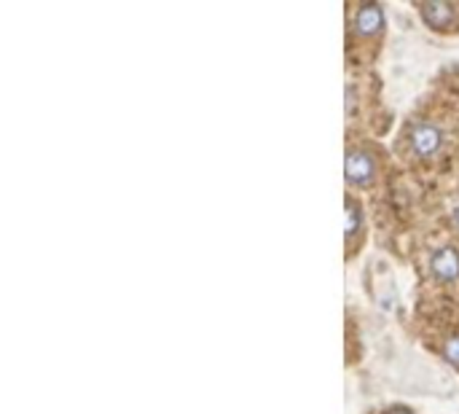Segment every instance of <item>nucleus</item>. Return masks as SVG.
<instances>
[{"instance_id":"nucleus-1","label":"nucleus","mask_w":459,"mask_h":414,"mask_svg":"<svg viewBox=\"0 0 459 414\" xmlns=\"http://www.w3.org/2000/svg\"><path fill=\"white\" fill-rule=\"evenodd\" d=\"M444 129L432 122H419L411 127V135H408V145H411V154L419 159H432V156L441 154L444 148Z\"/></svg>"},{"instance_id":"nucleus-2","label":"nucleus","mask_w":459,"mask_h":414,"mask_svg":"<svg viewBox=\"0 0 459 414\" xmlns=\"http://www.w3.org/2000/svg\"><path fill=\"white\" fill-rule=\"evenodd\" d=\"M344 172L350 186H368L376 175V162L368 151L360 148H350L347 151V162H344Z\"/></svg>"},{"instance_id":"nucleus-3","label":"nucleus","mask_w":459,"mask_h":414,"mask_svg":"<svg viewBox=\"0 0 459 414\" xmlns=\"http://www.w3.org/2000/svg\"><path fill=\"white\" fill-rule=\"evenodd\" d=\"M430 272H432L435 280H441V283H454V280H459L457 247H451V245L438 247V250L430 256Z\"/></svg>"},{"instance_id":"nucleus-4","label":"nucleus","mask_w":459,"mask_h":414,"mask_svg":"<svg viewBox=\"0 0 459 414\" xmlns=\"http://www.w3.org/2000/svg\"><path fill=\"white\" fill-rule=\"evenodd\" d=\"M352 25H354V30H357L360 38H371V35H376L384 25L382 6H376V3H366V6H360L357 14H354Z\"/></svg>"},{"instance_id":"nucleus-5","label":"nucleus","mask_w":459,"mask_h":414,"mask_svg":"<svg viewBox=\"0 0 459 414\" xmlns=\"http://www.w3.org/2000/svg\"><path fill=\"white\" fill-rule=\"evenodd\" d=\"M457 6H451V3H427V6H419V14L422 19L432 25V27H448V22H454L457 19Z\"/></svg>"},{"instance_id":"nucleus-6","label":"nucleus","mask_w":459,"mask_h":414,"mask_svg":"<svg viewBox=\"0 0 459 414\" xmlns=\"http://www.w3.org/2000/svg\"><path fill=\"white\" fill-rule=\"evenodd\" d=\"M347 240H350V245H354L357 240H360V234H363V215H360V207L350 202L347 205Z\"/></svg>"},{"instance_id":"nucleus-7","label":"nucleus","mask_w":459,"mask_h":414,"mask_svg":"<svg viewBox=\"0 0 459 414\" xmlns=\"http://www.w3.org/2000/svg\"><path fill=\"white\" fill-rule=\"evenodd\" d=\"M444 355L448 363H454V366H459V337H451L448 342L444 344Z\"/></svg>"},{"instance_id":"nucleus-8","label":"nucleus","mask_w":459,"mask_h":414,"mask_svg":"<svg viewBox=\"0 0 459 414\" xmlns=\"http://www.w3.org/2000/svg\"><path fill=\"white\" fill-rule=\"evenodd\" d=\"M451 221H454V229L459 231V207L454 210V213H451Z\"/></svg>"},{"instance_id":"nucleus-9","label":"nucleus","mask_w":459,"mask_h":414,"mask_svg":"<svg viewBox=\"0 0 459 414\" xmlns=\"http://www.w3.org/2000/svg\"><path fill=\"white\" fill-rule=\"evenodd\" d=\"M390 414H406V412H400V409H395V412H390Z\"/></svg>"}]
</instances>
